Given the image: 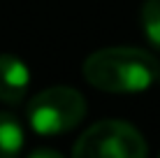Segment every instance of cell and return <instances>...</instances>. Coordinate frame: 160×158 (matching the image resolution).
<instances>
[{
    "label": "cell",
    "mask_w": 160,
    "mask_h": 158,
    "mask_svg": "<svg viewBox=\"0 0 160 158\" xmlns=\"http://www.w3.org/2000/svg\"><path fill=\"white\" fill-rule=\"evenodd\" d=\"M84 79L107 93H139L160 79V61L137 47H107L84 61Z\"/></svg>",
    "instance_id": "obj_1"
},
{
    "label": "cell",
    "mask_w": 160,
    "mask_h": 158,
    "mask_svg": "<svg viewBox=\"0 0 160 158\" xmlns=\"http://www.w3.org/2000/svg\"><path fill=\"white\" fill-rule=\"evenodd\" d=\"M86 116V100L77 89L51 86L28 105V121L40 135H60L77 128Z\"/></svg>",
    "instance_id": "obj_2"
},
{
    "label": "cell",
    "mask_w": 160,
    "mask_h": 158,
    "mask_svg": "<svg viewBox=\"0 0 160 158\" xmlns=\"http://www.w3.org/2000/svg\"><path fill=\"white\" fill-rule=\"evenodd\" d=\"M72 158H146V142L125 121H100L77 140Z\"/></svg>",
    "instance_id": "obj_3"
},
{
    "label": "cell",
    "mask_w": 160,
    "mask_h": 158,
    "mask_svg": "<svg viewBox=\"0 0 160 158\" xmlns=\"http://www.w3.org/2000/svg\"><path fill=\"white\" fill-rule=\"evenodd\" d=\"M30 84V72L21 58L12 54H0V100L16 105L23 100Z\"/></svg>",
    "instance_id": "obj_4"
},
{
    "label": "cell",
    "mask_w": 160,
    "mask_h": 158,
    "mask_svg": "<svg viewBox=\"0 0 160 158\" xmlns=\"http://www.w3.org/2000/svg\"><path fill=\"white\" fill-rule=\"evenodd\" d=\"M23 146V130L12 114L0 112V158H16Z\"/></svg>",
    "instance_id": "obj_5"
},
{
    "label": "cell",
    "mask_w": 160,
    "mask_h": 158,
    "mask_svg": "<svg viewBox=\"0 0 160 158\" xmlns=\"http://www.w3.org/2000/svg\"><path fill=\"white\" fill-rule=\"evenodd\" d=\"M142 30L151 47L160 49V0H146L142 5Z\"/></svg>",
    "instance_id": "obj_6"
},
{
    "label": "cell",
    "mask_w": 160,
    "mask_h": 158,
    "mask_svg": "<svg viewBox=\"0 0 160 158\" xmlns=\"http://www.w3.org/2000/svg\"><path fill=\"white\" fill-rule=\"evenodd\" d=\"M28 158H63V156H60L58 151H53V149H37V151H32Z\"/></svg>",
    "instance_id": "obj_7"
},
{
    "label": "cell",
    "mask_w": 160,
    "mask_h": 158,
    "mask_svg": "<svg viewBox=\"0 0 160 158\" xmlns=\"http://www.w3.org/2000/svg\"><path fill=\"white\" fill-rule=\"evenodd\" d=\"M158 158H160V156H158Z\"/></svg>",
    "instance_id": "obj_8"
}]
</instances>
